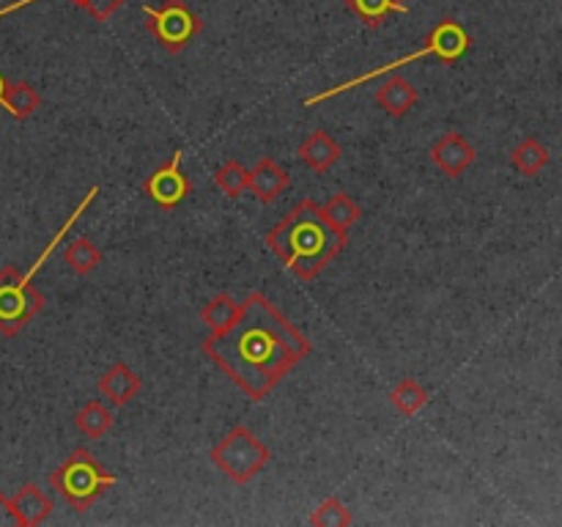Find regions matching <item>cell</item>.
Returning <instances> with one entry per match:
<instances>
[{"label":"cell","mask_w":562,"mask_h":527,"mask_svg":"<svg viewBox=\"0 0 562 527\" xmlns=\"http://www.w3.org/2000/svg\"><path fill=\"white\" fill-rule=\"evenodd\" d=\"M203 355L250 401H261L280 379L313 351L311 340L283 316L267 294L252 291L228 329L212 333L201 344Z\"/></svg>","instance_id":"1"},{"label":"cell","mask_w":562,"mask_h":527,"mask_svg":"<svg viewBox=\"0 0 562 527\" xmlns=\"http://www.w3.org/2000/svg\"><path fill=\"white\" fill-rule=\"evenodd\" d=\"M267 245L300 280H316L327 264L349 245V234H340L324 217L313 198L296 203L267 234Z\"/></svg>","instance_id":"2"},{"label":"cell","mask_w":562,"mask_h":527,"mask_svg":"<svg viewBox=\"0 0 562 527\" xmlns=\"http://www.w3.org/2000/svg\"><path fill=\"white\" fill-rule=\"evenodd\" d=\"M470 47H472V38H470V33H467V27L461 25L459 20H450V16H445V20H439L437 25L431 27V33L426 36V42H423L420 49H415V53H409V55H404V58L393 60V64H384V66H379V69L366 71V75L355 77V80L340 82V86L329 88V91L316 93V97H307L305 108L329 102V99L340 97V93H349V91H355V88L366 86L368 80H376V77H382V75H393V71H398L401 66L412 64V60L428 58V55L445 60V64H456V60H461L467 53H470Z\"/></svg>","instance_id":"3"},{"label":"cell","mask_w":562,"mask_h":527,"mask_svg":"<svg viewBox=\"0 0 562 527\" xmlns=\"http://www.w3.org/2000/svg\"><path fill=\"white\" fill-rule=\"evenodd\" d=\"M119 483V475L102 470L88 448H75L69 459L49 472V486L66 500L75 511H88L110 486Z\"/></svg>","instance_id":"4"},{"label":"cell","mask_w":562,"mask_h":527,"mask_svg":"<svg viewBox=\"0 0 562 527\" xmlns=\"http://www.w3.org/2000/svg\"><path fill=\"white\" fill-rule=\"evenodd\" d=\"M209 459H212V464L217 467V470H223L231 481L245 486V483H250L252 478L269 464L272 453H269L267 445H263L245 423H239V426L231 428V431L214 445Z\"/></svg>","instance_id":"5"},{"label":"cell","mask_w":562,"mask_h":527,"mask_svg":"<svg viewBox=\"0 0 562 527\" xmlns=\"http://www.w3.org/2000/svg\"><path fill=\"white\" fill-rule=\"evenodd\" d=\"M42 307L44 296L33 289L25 272L11 264L0 269V335L14 338L25 324H31L42 313Z\"/></svg>","instance_id":"6"},{"label":"cell","mask_w":562,"mask_h":527,"mask_svg":"<svg viewBox=\"0 0 562 527\" xmlns=\"http://www.w3.org/2000/svg\"><path fill=\"white\" fill-rule=\"evenodd\" d=\"M143 14H146L148 33L170 53H181L203 27V22L184 0H165V5L159 9L143 5Z\"/></svg>","instance_id":"7"},{"label":"cell","mask_w":562,"mask_h":527,"mask_svg":"<svg viewBox=\"0 0 562 527\" xmlns=\"http://www.w3.org/2000/svg\"><path fill=\"white\" fill-rule=\"evenodd\" d=\"M181 157H184L181 148H176L173 157L165 165H159V168L154 170V173H148L146 181H143V192H146L159 209H176L187 195H190L192 184L190 179H187L184 168H181Z\"/></svg>","instance_id":"8"},{"label":"cell","mask_w":562,"mask_h":527,"mask_svg":"<svg viewBox=\"0 0 562 527\" xmlns=\"http://www.w3.org/2000/svg\"><path fill=\"white\" fill-rule=\"evenodd\" d=\"M431 159L445 176L459 179V176H464L472 168V162L477 159V152L461 132H445L431 146Z\"/></svg>","instance_id":"9"},{"label":"cell","mask_w":562,"mask_h":527,"mask_svg":"<svg viewBox=\"0 0 562 527\" xmlns=\"http://www.w3.org/2000/svg\"><path fill=\"white\" fill-rule=\"evenodd\" d=\"M291 187V173L283 165L274 162L272 157H263L256 168L247 170V190L261 203H272Z\"/></svg>","instance_id":"10"},{"label":"cell","mask_w":562,"mask_h":527,"mask_svg":"<svg viewBox=\"0 0 562 527\" xmlns=\"http://www.w3.org/2000/svg\"><path fill=\"white\" fill-rule=\"evenodd\" d=\"M140 377L132 371L126 362H115L99 377V393L113 406H126L137 393H140Z\"/></svg>","instance_id":"11"},{"label":"cell","mask_w":562,"mask_h":527,"mask_svg":"<svg viewBox=\"0 0 562 527\" xmlns=\"http://www.w3.org/2000/svg\"><path fill=\"white\" fill-rule=\"evenodd\" d=\"M296 157H300L307 168L316 170V173H327L329 168H335V165H338L340 146H338V141L329 135V132L316 130L300 143V148H296Z\"/></svg>","instance_id":"12"},{"label":"cell","mask_w":562,"mask_h":527,"mask_svg":"<svg viewBox=\"0 0 562 527\" xmlns=\"http://www.w3.org/2000/svg\"><path fill=\"white\" fill-rule=\"evenodd\" d=\"M417 99H420L417 88L401 75H390L387 80L376 88V104L384 113L393 115V119H404V115L415 108Z\"/></svg>","instance_id":"13"},{"label":"cell","mask_w":562,"mask_h":527,"mask_svg":"<svg viewBox=\"0 0 562 527\" xmlns=\"http://www.w3.org/2000/svg\"><path fill=\"white\" fill-rule=\"evenodd\" d=\"M11 508H14L16 525L36 527L49 519V514H53V500H49L36 483H25V486L11 497Z\"/></svg>","instance_id":"14"},{"label":"cell","mask_w":562,"mask_h":527,"mask_svg":"<svg viewBox=\"0 0 562 527\" xmlns=\"http://www.w3.org/2000/svg\"><path fill=\"white\" fill-rule=\"evenodd\" d=\"M344 3L368 27H382L384 20L393 14H409V5L404 0H344Z\"/></svg>","instance_id":"15"},{"label":"cell","mask_w":562,"mask_h":527,"mask_svg":"<svg viewBox=\"0 0 562 527\" xmlns=\"http://www.w3.org/2000/svg\"><path fill=\"white\" fill-rule=\"evenodd\" d=\"M322 212L324 217H327V223L333 225L335 231H340V234H349L351 225L360 223L362 217L360 203H357L349 192H335V195L324 203Z\"/></svg>","instance_id":"16"},{"label":"cell","mask_w":562,"mask_h":527,"mask_svg":"<svg viewBox=\"0 0 562 527\" xmlns=\"http://www.w3.org/2000/svg\"><path fill=\"white\" fill-rule=\"evenodd\" d=\"M239 313H241L239 302H236L228 291H220L217 296H212V300L203 305L201 318L209 324L212 333H223V329H228L231 324L239 318Z\"/></svg>","instance_id":"17"},{"label":"cell","mask_w":562,"mask_h":527,"mask_svg":"<svg viewBox=\"0 0 562 527\" xmlns=\"http://www.w3.org/2000/svg\"><path fill=\"white\" fill-rule=\"evenodd\" d=\"M113 421H115L113 412H110L108 406L97 399L88 401V404L82 406V410H77V415H75V426L80 428L88 439H102L104 434L113 428Z\"/></svg>","instance_id":"18"},{"label":"cell","mask_w":562,"mask_h":527,"mask_svg":"<svg viewBox=\"0 0 562 527\" xmlns=\"http://www.w3.org/2000/svg\"><path fill=\"white\" fill-rule=\"evenodd\" d=\"M510 162L521 176H538L549 165V152L538 137L530 135L510 152Z\"/></svg>","instance_id":"19"},{"label":"cell","mask_w":562,"mask_h":527,"mask_svg":"<svg viewBox=\"0 0 562 527\" xmlns=\"http://www.w3.org/2000/svg\"><path fill=\"white\" fill-rule=\"evenodd\" d=\"M38 104H42V97H38V91L31 82H9V88H5L3 93V108L9 110L16 121L31 119L38 110Z\"/></svg>","instance_id":"20"},{"label":"cell","mask_w":562,"mask_h":527,"mask_svg":"<svg viewBox=\"0 0 562 527\" xmlns=\"http://www.w3.org/2000/svg\"><path fill=\"white\" fill-rule=\"evenodd\" d=\"M64 261L75 274H91L102 264V250L88 236H77L75 242L66 245Z\"/></svg>","instance_id":"21"},{"label":"cell","mask_w":562,"mask_h":527,"mask_svg":"<svg viewBox=\"0 0 562 527\" xmlns=\"http://www.w3.org/2000/svg\"><path fill=\"white\" fill-rule=\"evenodd\" d=\"M390 401H393V406L401 415L412 417L428 404V390L420 382H415V379H401L393 393H390Z\"/></svg>","instance_id":"22"},{"label":"cell","mask_w":562,"mask_h":527,"mask_svg":"<svg viewBox=\"0 0 562 527\" xmlns=\"http://www.w3.org/2000/svg\"><path fill=\"white\" fill-rule=\"evenodd\" d=\"M214 184L228 198H241L247 192V168L236 159H228V162L214 170Z\"/></svg>","instance_id":"23"},{"label":"cell","mask_w":562,"mask_h":527,"mask_svg":"<svg viewBox=\"0 0 562 527\" xmlns=\"http://www.w3.org/2000/svg\"><path fill=\"white\" fill-rule=\"evenodd\" d=\"M351 522H355V516H351V511L346 508L340 497H327L311 514L313 527H349Z\"/></svg>","instance_id":"24"},{"label":"cell","mask_w":562,"mask_h":527,"mask_svg":"<svg viewBox=\"0 0 562 527\" xmlns=\"http://www.w3.org/2000/svg\"><path fill=\"white\" fill-rule=\"evenodd\" d=\"M124 3L126 0H80L77 5H80V9H86L93 20L104 22V20H110V16H113Z\"/></svg>","instance_id":"25"},{"label":"cell","mask_w":562,"mask_h":527,"mask_svg":"<svg viewBox=\"0 0 562 527\" xmlns=\"http://www.w3.org/2000/svg\"><path fill=\"white\" fill-rule=\"evenodd\" d=\"M0 525H16L14 508H11V500L0 492Z\"/></svg>","instance_id":"26"},{"label":"cell","mask_w":562,"mask_h":527,"mask_svg":"<svg viewBox=\"0 0 562 527\" xmlns=\"http://www.w3.org/2000/svg\"><path fill=\"white\" fill-rule=\"evenodd\" d=\"M5 88H9V82H5V77L0 75V104H3V93H5Z\"/></svg>","instance_id":"27"}]
</instances>
